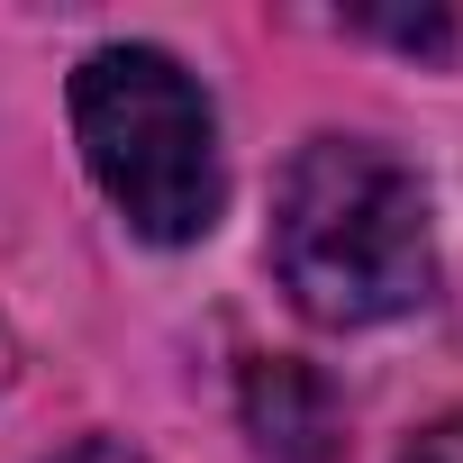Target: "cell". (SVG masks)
Returning <instances> with one entry per match:
<instances>
[{"mask_svg":"<svg viewBox=\"0 0 463 463\" xmlns=\"http://www.w3.org/2000/svg\"><path fill=\"white\" fill-rule=\"evenodd\" d=\"M273 273L318 327H382L436 291L418 173L373 137H309L273 191Z\"/></svg>","mask_w":463,"mask_h":463,"instance_id":"6da1fadb","label":"cell"},{"mask_svg":"<svg viewBox=\"0 0 463 463\" xmlns=\"http://www.w3.org/2000/svg\"><path fill=\"white\" fill-rule=\"evenodd\" d=\"M73 137L109 209L155 246H191L218 227V118L209 91L164 46H100L73 73Z\"/></svg>","mask_w":463,"mask_h":463,"instance_id":"7a4b0ae2","label":"cell"},{"mask_svg":"<svg viewBox=\"0 0 463 463\" xmlns=\"http://www.w3.org/2000/svg\"><path fill=\"white\" fill-rule=\"evenodd\" d=\"M246 427L273 463H327L336 454V391L309 373V364H246Z\"/></svg>","mask_w":463,"mask_h":463,"instance_id":"3957f363","label":"cell"},{"mask_svg":"<svg viewBox=\"0 0 463 463\" xmlns=\"http://www.w3.org/2000/svg\"><path fill=\"white\" fill-rule=\"evenodd\" d=\"M354 28L364 37H391L409 55H454V19L445 10H354Z\"/></svg>","mask_w":463,"mask_h":463,"instance_id":"277c9868","label":"cell"},{"mask_svg":"<svg viewBox=\"0 0 463 463\" xmlns=\"http://www.w3.org/2000/svg\"><path fill=\"white\" fill-rule=\"evenodd\" d=\"M400 463H463V418H436L400 445Z\"/></svg>","mask_w":463,"mask_h":463,"instance_id":"5b68a950","label":"cell"},{"mask_svg":"<svg viewBox=\"0 0 463 463\" xmlns=\"http://www.w3.org/2000/svg\"><path fill=\"white\" fill-rule=\"evenodd\" d=\"M64 463H146V454H128V445H109V436H91V445H73Z\"/></svg>","mask_w":463,"mask_h":463,"instance_id":"8992f818","label":"cell"},{"mask_svg":"<svg viewBox=\"0 0 463 463\" xmlns=\"http://www.w3.org/2000/svg\"><path fill=\"white\" fill-rule=\"evenodd\" d=\"M10 364H19V354H10V327H0V382H10Z\"/></svg>","mask_w":463,"mask_h":463,"instance_id":"52a82bcc","label":"cell"}]
</instances>
